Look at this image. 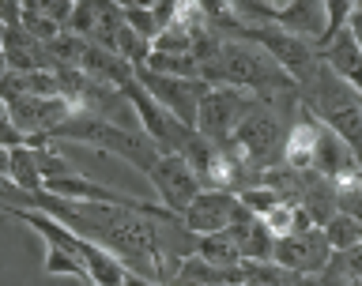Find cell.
<instances>
[{
  "mask_svg": "<svg viewBox=\"0 0 362 286\" xmlns=\"http://www.w3.org/2000/svg\"><path fill=\"white\" fill-rule=\"evenodd\" d=\"M211 87H242L253 90L260 98H279V95H298V83L283 72L279 61L272 56L264 45H257L253 38H226L219 45V56H215V68L208 72Z\"/></svg>",
  "mask_w": 362,
  "mask_h": 286,
  "instance_id": "6da1fadb",
  "label": "cell"
},
{
  "mask_svg": "<svg viewBox=\"0 0 362 286\" xmlns=\"http://www.w3.org/2000/svg\"><path fill=\"white\" fill-rule=\"evenodd\" d=\"M302 109H310L321 124H328L339 140H347V147L355 151L362 166V95L355 87H347L332 68L325 64V72L313 79L310 87L298 90Z\"/></svg>",
  "mask_w": 362,
  "mask_h": 286,
  "instance_id": "7a4b0ae2",
  "label": "cell"
},
{
  "mask_svg": "<svg viewBox=\"0 0 362 286\" xmlns=\"http://www.w3.org/2000/svg\"><path fill=\"white\" fill-rule=\"evenodd\" d=\"M53 140H68V143H83V147L110 151V155L124 158L132 169H140V174H151L155 162L163 158V155H158V147L147 140L144 129H124V124L102 121V117H95V113H83V109H79L76 117L53 136Z\"/></svg>",
  "mask_w": 362,
  "mask_h": 286,
  "instance_id": "3957f363",
  "label": "cell"
},
{
  "mask_svg": "<svg viewBox=\"0 0 362 286\" xmlns=\"http://www.w3.org/2000/svg\"><path fill=\"white\" fill-rule=\"evenodd\" d=\"M287 129L291 124H283V113L276 109V102L272 98H260L257 109L249 113L242 121V129L234 132V155L242 158L245 166H253L257 174H264V169L279 166L283 162V143H287Z\"/></svg>",
  "mask_w": 362,
  "mask_h": 286,
  "instance_id": "277c9868",
  "label": "cell"
},
{
  "mask_svg": "<svg viewBox=\"0 0 362 286\" xmlns=\"http://www.w3.org/2000/svg\"><path fill=\"white\" fill-rule=\"evenodd\" d=\"M257 102H260V95H253V90L226 87V83L211 87L208 95H204V102H200L197 132L204 136V140L219 143V147H230L234 132L242 129V121L257 109Z\"/></svg>",
  "mask_w": 362,
  "mask_h": 286,
  "instance_id": "5b68a950",
  "label": "cell"
},
{
  "mask_svg": "<svg viewBox=\"0 0 362 286\" xmlns=\"http://www.w3.org/2000/svg\"><path fill=\"white\" fill-rule=\"evenodd\" d=\"M242 38H253L257 45H264V49L279 61L283 72H287L294 83H298V90L310 87L313 79L325 72V56H321V49H317L313 42L298 38V34L276 27V23H272V27H249Z\"/></svg>",
  "mask_w": 362,
  "mask_h": 286,
  "instance_id": "8992f818",
  "label": "cell"
},
{
  "mask_svg": "<svg viewBox=\"0 0 362 286\" xmlns=\"http://www.w3.org/2000/svg\"><path fill=\"white\" fill-rule=\"evenodd\" d=\"M76 113H79V106L64 95H53V98H30L27 95V98H8L4 102V117L27 132L30 147L49 143Z\"/></svg>",
  "mask_w": 362,
  "mask_h": 286,
  "instance_id": "52a82bcc",
  "label": "cell"
},
{
  "mask_svg": "<svg viewBox=\"0 0 362 286\" xmlns=\"http://www.w3.org/2000/svg\"><path fill=\"white\" fill-rule=\"evenodd\" d=\"M124 95H129L136 117H140V129L147 132V140L158 147V155H185L189 151V143L197 140V129H189L185 121H177L174 113H170L158 98L147 95L140 83H132Z\"/></svg>",
  "mask_w": 362,
  "mask_h": 286,
  "instance_id": "ba28073f",
  "label": "cell"
},
{
  "mask_svg": "<svg viewBox=\"0 0 362 286\" xmlns=\"http://www.w3.org/2000/svg\"><path fill=\"white\" fill-rule=\"evenodd\" d=\"M136 83H140L151 98H158L163 106L174 113L177 121H185L189 129H197V113H200V102L204 95L211 90L208 79H185V76H166V72H155V68L140 64L136 68Z\"/></svg>",
  "mask_w": 362,
  "mask_h": 286,
  "instance_id": "9c48e42d",
  "label": "cell"
},
{
  "mask_svg": "<svg viewBox=\"0 0 362 286\" xmlns=\"http://www.w3.org/2000/svg\"><path fill=\"white\" fill-rule=\"evenodd\" d=\"M147 181L155 185V196L163 200V208L170 215H177V219L189 211V203L204 192L197 169L189 166L185 155H163L155 162V169L147 174Z\"/></svg>",
  "mask_w": 362,
  "mask_h": 286,
  "instance_id": "30bf717a",
  "label": "cell"
},
{
  "mask_svg": "<svg viewBox=\"0 0 362 286\" xmlns=\"http://www.w3.org/2000/svg\"><path fill=\"white\" fill-rule=\"evenodd\" d=\"M272 260H276L279 268L294 271V275H321L328 268V260H332V245H328V234L321 226H310V230L279 237Z\"/></svg>",
  "mask_w": 362,
  "mask_h": 286,
  "instance_id": "8fae6325",
  "label": "cell"
},
{
  "mask_svg": "<svg viewBox=\"0 0 362 286\" xmlns=\"http://www.w3.org/2000/svg\"><path fill=\"white\" fill-rule=\"evenodd\" d=\"M124 27H129V19H124L121 4H113V0H83V4H76V16H72V27L68 30L87 38L90 45H102V49L117 53Z\"/></svg>",
  "mask_w": 362,
  "mask_h": 286,
  "instance_id": "7c38bea8",
  "label": "cell"
},
{
  "mask_svg": "<svg viewBox=\"0 0 362 286\" xmlns=\"http://www.w3.org/2000/svg\"><path fill=\"white\" fill-rule=\"evenodd\" d=\"M242 200L234 192H219V189H204L197 200L189 203V211L181 215V226H185L189 237H215L230 226L238 215H242Z\"/></svg>",
  "mask_w": 362,
  "mask_h": 286,
  "instance_id": "4fadbf2b",
  "label": "cell"
},
{
  "mask_svg": "<svg viewBox=\"0 0 362 286\" xmlns=\"http://www.w3.org/2000/svg\"><path fill=\"white\" fill-rule=\"evenodd\" d=\"M276 27L298 34V38L313 42L317 49L325 45L328 30H332V19H328V0H294L291 8H283L276 16Z\"/></svg>",
  "mask_w": 362,
  "mask_h": 286,
  "instance_id": "5bb4252c",
  "label": "cell"
},
{
  "mask_svg": "<svg viewBox=\"0 0 362 286\" xmlns=\"http://www.w3.org/2000/svg\"><path fill=\"white\" fill-rule=\"evenodd\" d=\"M4 72H53L45 42L27 27H4Z\"/></svg>",
  "mask_w": 362,
  "mask_h": 286,
  "instance_id": "9a60e30c",
  "label": "cell"
},
{
  "mask_svg": "<svg viewBox=\"0 0 362 286\" xmlns=\"http://www.w3.org/2000/svg\"><path fill=\"white\" fill-rule=\"evenodd\" d=\"M79 72H87L95 83L113 87V90H129L136 83V64H129L121 53L102 49V45H90V42H87L83 61H79Z\"/></svg>",
  "mask_w": 362,
  "mask_h": 286,
  "instance_id": "2e32d148",
  "label": "cell"
},
{
  "mask_svg": "<svg viewBox=\"0 0 362 286\" xmlns=\"http://www.w3.org/2000/svg\"><path fill=\"white\" fill-rule=\"evenodd\" d=\"M298 106H302V102H298ZM317 140H321V121H317L313 113L305 109L302 117L291 121V129H287V143H283V166L298 169V174L313 169Z\"/></svg>",
  "mask_w": 362,
  "mask_h": 286,
  "instance_id": "e0dca14e",
  "label": "cell"
},
{
  "mask_svg": "<svg viewBox=\"0 0 362 286\" xmlns=\"http://www.w3.org/2000/svg\"><path fill=\"white\" fill-rule=\"evenodd\" d=\"M321 56H325V64L332 68V72L344 79L347 87H355L358 95H362V45L355 42L351 27H344L336 38H328L321 45Z\"/></svg>",
  "mask_w": 362,
  "mask_h": 286,
  "instance_id": "ac0fdd59",
  "label": "cell"
},
{
  "mask_svg": "<svg viewBox=\"0 0 362 286\" xmlns=\"http://www.w3.org/2000/svg\"><path fill=\"white\" fill-rule=\"evenodd\" d=\"M313 169L317 174H325L328 181H344L351 174H358V158L355 151L347 147V140H339V136L328 129V124H321V140H317V158H313Z\"/></svg>",
  "mask_w": 362,
  "mask_h": 286,
  "instance_id": "d6986e66",
  "label": "cell"
},
{
  "mask_svg": "<svg viewBox=\"0 0 362 286\" xmlns=\"http://www.w3.org/2000/svg\"><path fill=\"white\" fill-rule=\"evenodd\" d=\"M223 234L234 242V249L242 253V260H272V253H276V237H272L268 226L260 222L257 215H249V211L238 215Z\"/></svg>",
  "mask_w": 362,
  "mask_h": 286,
  "instance_id": "ffe728a7",
  "label": "cell"
},
{
  "mask_svg": "<svg viewBox=\"0 0 362 286\" xmlns=\"http://www.w3.org/2000/svg\"><path fill=\"white\" fill-rule=\"evenodd\" d=\"M0 174H4V185H16L23 192H45V177L38 166V155L34 147H16V151H4L0 147Z\"/></svg>",
  "mask_w": 362,
  "mask_h": 286,
  "instance_id": "44dd1931",
  "label": "cell"
},
{
  "mask_svg": "<svg viewBox=\"0 0 362 286\" xmlns=\"http://www.w3.org/2000/svg\"><path fill=\"white\" fill-rule=\"evenodd\" d=\"M298 203H302V211L310 215L313 226H328V222H332V215L339 211V203H336V181H328L325 174L310 169V174H305V185H302Z\"/></svg>",
  "mask_w": 362,
  "mask_h": 286,
  "instance_id": "7402d4cb",
  "label": "cell"
},
{
  "mask_svg": "<svg viewBox=\"0 0 362 286\" xmlns=\"http://www.w3.org/2000/svg\"><path fill=\"white\" fill-rule=\"evenodd\" d=\"M260 222L268 226V234L276 237V242H279V237H291V234L310 230V226H313V222H310V215L302 211V203H294V200H279L276 208H272Z\"/></svg>",
  "mask_w": 362,
  "mask_h": 286,
  "instance_id": "603a6c76",
  "label": "cell"
},
{
  "mask_svg": "<svg viewBox=\"0 0 362 286\" xmlns=\"http://www.w3.org/2000/svg\"><path fill=\"white\" fill-rule=\"evenodd\" d=\"M192 253H197L200 260H208V264H215V268H242V264H245L242 253L234 249V242H230L226 234H215V237H197Z\"/></svg>",
  "mask_w": 362,
  "mask_h": 286,
  "instance_id": "cb8c5ba5",
  "label": "cell"
},
{
  "mask_svg": "<svg viewBox=\"0 0 362 286\" xmlns=\"http://www.w3.org/2000/svg\"><path fill=\"white\" fill-rule=\"evenodd\" d=\"M321 230L328 234V245H332V253H351V249L362 245V219H355V215L336 211L332 222L321 226Z\"/></svg>",
  "mask_w": 362,
  "mask_h": 286,
  "instance_id": "d4e9b609",
  "label": "cell"
},
{
  "mask_svg": "<svg viewBox=\"0 0 362 286\" xmlns=\"http://www.w3.org/2000/svg\"><path fill=\"white\" fill-rule=\"evenodd\" d=\"M23 8H27V16H38L61 30L72 27V16H76V0H23Z\"/></svg>",
  "mask_w": 362,
  "mask_h": 286,
  "instance_id": "484cf974",
  "label": "cell"
},
{
  "mask_svg": "<svg viewBox=\"0 0 362 286\" xmlns=\"http://www.w3.org/2000/svg\"><path fill=\"white\" fill-rule=\"evenodd\" d=\"M45 275H57V279H87V282H90L87 268L79 264V260L68 253V249L49 245V242H45Z\"/></svg>",
  "mask_w": 362,
  "mask_h": 286,
  "instance_id": "4316f807",
  "label": "cell"
},
{
  "mask_svg": "<svg viewBox=\"0 0 362 286\" xmlns=\"http://www.w3.org/2000/svg\"><path fill=\"white\" fill-rule=\"evenodd\" d=\"M23 16H27L23 0H0V23L4 27H23Z\"/></svg>",
  "mask_w": 362,
  "mask_h": 286,
  "instance_id": "83f0119b",
  "label": "cell"
},
{
  "mask_svg": "<svg viewBox=\"0 0 362 286\" xmlns=\"http://www.w3.org/2000/svg\"><path fill=\"white\" fill-rule=\"evenodd\" d=\"M113 4H121L124 11H151L158 8V0H113Z\"/></svg>",
  "mask_w": 362,
  "mask_h": 286,
  "instance_id": "f1b7e54d",
  "label": "cell"
},
{
  "mask_svg": "<svg viewBox=\"0 0 362 286\" xmlns=\"http://www.w3.org/2000/svg\"><path fill=\"white\" fill-rule=\"evenodd\" d=\"M347 27H351V34H355V42L362 45V4L351 11V19H347Z\"/></svg>",
  "mask_w": 362,
  "mask_h": 286,
  "instance_id": "f546056e",
  "label": "cell"
},
{
  "mask_svg": "<svg viewBox=\"0 0 362 286\" xmlns=\"http://www.w3.org/2000/svg\"><path fill=\"white\" fill-rule=\"evenodd\" d=\"M124 286H163V282H155V279H144V275H136V271H129V279H124Z\"/></svg>",
  "mask_w": 362,
  "mask_h": 286,
  "instance_id": "4dcf8cb0",
  "label": "cell"
},
{
  "mask_svg": "<svg viewBox=\"0 0 362 286\" xmlns=\"http://www.w3.org/2000/svg\"><path fill=\"white\" fill-rule=\"evenodd\" d=\"M53 282H45V286H95V282H87V279H57V275H49Z\"/></svg>",
  "mask_w": 362,
  "mask_h": 286,
  "instance_id": "1f68e13d",
  "label": "cell"
},
{
  "mask_svg": "<svg viewBox=\"0 0 362 286\" xmlns=\"http://www.w3.org/2000/svg\"><path fill=\"white\" fill-rule=\"evenodd\" d=\"M344 286H362V275H358V279H351V282H344Z\"/></svg>",
  "mask_w": 362,
  "mask_h": 286,
  "instance_id": "d6a6232c",
  "label": "cell"
},
{
  "mask_svg": "<svg viewBox=\"0 0 362 286\" xmlns=\"http://www.w3.org/2000/svg\"><path fill=\"white\" fill-rule=\"evenodd\" d=\"M76 4H83V0H76Z\"/></svg>",
  "mask_w": 362,
  "mask_h": 286,
  "instance_id": "836d02e7",
  "label": "cell"
},
{
  "mask_svg": "<svg viewBox=\"0 0 362 286\" xmlns=\"http://www.w3.org/2000/svg\"><path fill=\"white\" fill-rule=\"evenodd\" d=\"M238 286H245V282H238Z\"/></svg>",
  "mask_w": 362,
  "mask_h": 286,
  "instance_id": "e575fe53",
  "label": "cell"
}]
</instances>
